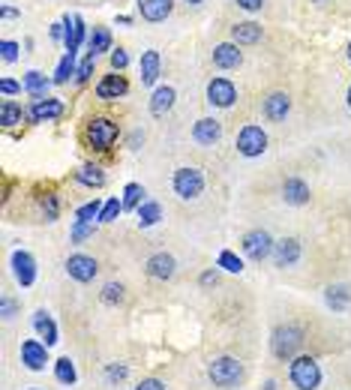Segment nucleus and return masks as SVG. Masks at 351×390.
Wrapping results in <instances>:
<instances>
[{
	"instance_id": "obj_1",
	"label": "nucleus",
	"mask_w": 351,
	"mask_h": 390,
	"mask_svg": "<svg viewBox=\"0 0 351 390\" xmlns=\"http://www.w3.org/2000/svg\"><path fill=\"white\" fill-rule=\"evenodd\" d=\"M304 327L300 324H279L274 327V333H270V354L276 360H283V363H292V360L300 354V348H304Z\"/></svg>"
},
{
	"instance_id": "obj_2",
	"label": "nucleus",
	"mask_w": 351,
	"mask_h": 390,
	"mask_svg": "<svg viewBox=\"0 0 351 390\" xmlns=\"http://www.w3.org/2000/svg\"><path fill=\"white\" fill-rule=\"evenodd\" d=\"M207 378H210V384L219 387V390H234V387L244 384L246 369L237 357L223 354V357H214L207 363Z\"/></svg>"
},
{
	"instance_id": "obj_3",
	"label": "nucleus",
	"mask_w": 351,
	"mask_h": 390,
	"mask_svg": "<svg viewBox=\"0 0 351 390\" xmlns=\"http://www.w3.org/2000/svg\"><path fill=\"white\" fill-rule=\"evenodd\" d=\"M322 382H324V373H322L315 357L297 354L292 363H288V384L294 390H318Z\"/></svg>"
},
{
	"instance_id": "obj_4",
	"label": "nucleus",
	"mask_w": 351,
	"mask_h": 390,
	"mask_svg": "<svg viewBox=\"0 0 351 390\" xmlns=\"http://www.w3.org/2000/svg\"><path fill=\"white\" fill-rule=\"evenodd\" d=\"M117 135H120V129L112 117H94L87 123V144H90V150H96V153H108V150L114 147Z\"/></svg>"
},
{
	"instance_id": "obj_5",
	"label": "nucleus",
	"mask_w": 351,
	"mask_h": 390,
	"mask_svg": "<svg viewBox=\"0 0 351 390\" xmlns=\"http://www.w3.org/2000/svg\"><path fill=\"white\" fill-rule=\"evenodd\" d=\"M274 246H276V240L270 237V232H264V228H253V232H246L244 240H240L244 255L249 258V262H255V264L267 262V258L274 255Z\"/></svg>"
},
{
	"instance_id": "obj_6",
	"label": "nucleus",
	"mask_w": 351,
	"mask_h": 390,
	"mask_svg": "<svg viewBox=\"0 0 351 390\" xmlns=\"http://www.w3.org/2000/svg\"><path fill=\"white\" fill-rule=\"evenodd\" d=\"M172 186H174V193L184 198V202H193V198H198L204 193V174L198 172V168H193V165L177 168L174 177H172Z\"/></svg>"
},
{
	"instance_id": "obj_7",
	"label": "nucleus",
	"mask_w": 351,
	"mask_h": 390,
	"mask_svg": "<svg viewBox=\"0 0 351 390\" xmlns=\"http://www.w3.org/2000/svg\"><path fill=\"white\" fill-rule=\"evenodd\" d=\"M264 150H267V133H264L262 126L249 123V126H244L237 133V153L240 156L255 159V156H262Z\"/></svg>"
},
{
	"instance_id": "obj_8",
	"label": "nucleus",
	"mask_w": 351,
	"mask_h": 390,
	"mask_svg": "<svg viewBox=\"0 0 351 390\" xmlns=\"http://www.w3.org/2000/svg\"><path fill=\"white\" fill-rule=\"evenodd\" d=\"M54 363L52 354H48V345L43 339H24L22 343V366L30 369V373H45V366Z\"/></svg>"
},
{
	"instance_id": "obj_9",
	"label": "nucleus",
	"mask_w": 351,
	"mask_h": 390,
	"mask_svg": "<svg viewBox=\"0 0 351 390\" xmlns=\"http://www.w3.org/2000/svg\"><path fill=\"white\" fill-rule=\"evenodd\" d=\"M66 273L69 279H75V283H94L96 273H99V262L94 255H84V253H75V255H69L66 258Z\"/></svg>"
},
{
	"instance_id": "obj_10",
	"label": "nucleus",
	"mask_w": 351,
	"mask_h": 390,
	"mask_svg": "<svg viewBox=\"0 0 351 390\" xmlns=\"http://www.w3.org/2000/svg\"><path fill=\"white\" fill-rule=\"evenodd\" d=\"M9 264H13V276L22 288H30L36 283V258L30 255L27 249H15L13 258H9Z\"/></svg>"
},
{
	"instance_id": "obj_11",
	"label": "nucleus",
	"mask_w": 351,
	"mask_h": 390,
	"mask_svg": "<svg viewBox=\"0 0 351 390\" xmlns=\"http://www.w3.org/2000/svg\"><path fill=\"white\" fill-rule=\"evenodd\" d=\"M30 324H33L36 336L43 339V343H45L48 348L60 343V330H57V322H54V315L48 313V309H36V313L30 315Z\"/></svg>"
},
{
	"instance_id": "obj_12",
	"label": "nucleus",
	"mask_w": 351,
	"mask_h": 390,
	"mask_svg": "<svg viewBox=\"0 0 351 390\" xmlns=\"http://www.w3.org/2000/svg\"><path fill=\"white\" fill-rule=\"evenodd\" d=\"M144 270H147L150 279L168 283V279H174V273H177V262H174V255H168V253H154L147 258Z\"/></svg>"
},
{
	"instance_id": "obj_13",
	"label": "nucleus",
	"mask_w": 351,
	"mask_h": 390,
	"mask_svg": "<svg viewBox=\"0 0 351 390\" xmlns=\"http://www.w3.org/2000/svg\"><path fill=\"white\" fill-rule=\"evenodd\" d=\"M237 99V90L234 84L228 82V78H214V82L207 84V103L216 105V108H232Z\"/></svg>"
},
{
	"instance_id": "obj_14",
	"label": "nucleus",
	"mask_w": 351,
	"mask_h": 390,
	"mask_svg": "<svg viewBox=\"0 0 351 390\" xmlns=\"http://www.w3.org/2000/svg\"><path fill=\"white\" fill-rule=\"evenodd\" d=\"M300 240L297 237H283V240H276V246H274V264L276 267H294L300 262Z\"/></svg>"
},
{
	"instance_id": "obj_15",
	"label": "nucleus",
	"mask_w": 351,
	"mask_h": 390,
	"mask_svg": "<svg viewBox=\"0 0 351 390\" xmlns=\"http://www.w3.org/2000/svg\"><path fill=\"white\" fill-rule=\"evenodd\" d=\"M193 138L198 144H204V147H214L219 138H223V123L214 117H202V120H195V126H193Z\"/></svg>"
},
{
	"instance_id": "obj_16",
	"label": "nucleus",
	"mask_w": 351,
	"mask_h": 390,
	"mask_svg": "<svg viewBox=\"0 0 351 390\" xmlns=\"http://www.w3.org/2000/svg\"><path fill=\"white\" fill-rule=\"evenodd\" d=\"M60 114H64V103H60V99H52V96L36 99V103L30 105V112H27V117L33 120V123H45V120H57Z\"/></svg>"
},
{
	"instance_id": "obj_17",
	"label": "nucleus",
	"mask_w": 351,
	"mask_h": 390,
	"mask_svg": "<svg viewBox=\"0 0 351 390\" xmlns=\"http://www.w3.org/2000/svg\"><path fill=\"white\" fill-rule=\"evenodd\" d=\"M283 198H285V204H292V207L309 204V183H306V180H300V177H285Z\"/></svg>"
},
{
	"instance_id": "obj_18",
	"label": "nucleus",
	"mask_w": 351,
	"mask_h": 390,
	"mask_svg": "<svg viewBox=\"0 0 351 390\" xmlns=\"http://www.w3.org/2000/svg\"><path fill=\"white\" fill-rule=\"evenodd\" d=\"M52 373H54V382L57 384H64V387H75L78 384V366H75V360L64 354V357H57L54 363H52Z\"/></svg>"
},
{
	"instance_id": "obj_19",
	"label": "nucleus",
	"mask_w": 351,
	"mask_h": 390,
	"mask_svg": "<svg viewBox=\"0 0 351 390\" xmlns=\"http://www.w3.org/2000/svg\"><path fill=\"white\" fill-rule=\"evenodd\" d=\"M288 112H292V99H288V93H270L264 99V117L274 120V123L285 120Z\"/></svg>"
},
{
	"instance_id": "obj_20",
	"label": "nucleus",
	"mask_w": 351,
	"mask_h": 390,
	"mask_svg": "<svg viewBox=\"0 0 351 390\" xmlns=\"http://www.w3.org/2000/svg\"><path fill=\"white\" fill-rule=\"evenodd\" d=\"M324 303H327V309H334V313H348L351 309L348 285H327L324 288Z\"/></svg>"
},
{
	"instance_id": "obj_21",
	"label": "nucleus",
	"mask_w": 351,
	"mask_h": 390,
	"mask_svg": "<svg viewBox=\"0 0 351 390\" xmlns=\"http://www.w3.org/2000/svg\"><path fill=\"white\" fill-rule=\"evenodd\" d=\"M126 90H129V84L124 75H105L103 82L96 84V96L99 99H117V96H124Z\"/></svg>"
},
{
	"instance_id": "obj_22",
	"label": "nucleus",
	"mask_w": 351,
	"mask_h": 390,
	"mask_svg": "<svg viewBox=\"0 0 351 390\" xmlns=\"http://www.w3.org/2000/svg\"><path fill=\"white\" fill-rule=\"evenodd\" d=\"M174 99H177L174 87H156V90H154V96H150V114L163 117L165 112H172Z\"/></svg>"
},
{
	"instance_id": "obj_23",
	"label": "nucleus",
	"mask_w": 351,
	"mask_h": 390,
	"mask_svg": "<svg viewBox=\"0 0 351 390\" xmlns=\"http://www.w3.org/2000/svg\"><path fill=\"white\" fill-rule=\"evenodd\" d=\"M138 9L147 22H163L172 15V0H138Z\"/></svg>"
},
{
	"instance_id": "obj_24",
	"label": "nucleus",
	"mask_w": 351,
	"mask_h": 390,
	"mask_svg": "<svg viewBox=\"0 0 351 390\" xmlns=\"http://www.w3.org/2000/svg\"><path fill=\"white\" fill-rule=\"evenodd\" d=\"M75 180L82 186H90V189H99V186H105V172L99 165H94V163H87V165H82L75 172Z\"/></svg>"
},
{
	"instance_id": "obj_25",
	"label": "nucleus",
	"mask_w": 351,
	"mask_h": 390,
	"mask_svg": "<svg viewBox=\"0 0 351 390\" xmlns=\"http://www.w3.org/2000/svg\"><path fill=\"white\" fill-rule=\"evenodd\" d=\"M214 63L219 69H234L240 63V52H237V45L232 43H223V45H216L214 48Z\"/></svg>"
},
{
	"instance_id": "obj_26",
	"label": "nucleus",
	"mask_w": 351,
	"mask_h": 390,
	"mask_svg": "<svg viewBox=\"0 0 351 390\" xmlns=\"http://www.w3.org/2000/svg\"><path fill=\"white\" fill-rule=\"evenodd\" d=\"M64 24H66V52H75V48L84 43V22L78 15H73V18L66 15Z\"/></svg>"
},
{
	"instance_id": "obj_27",
	"label": "nucleus",
	"mask_w": 351,
	"mask_h": 390,
	"mask_svg": "<svg viewBox=\"0 0 351 390\" xmlns=\"http://www.w3.org/2000/svg\"><path fill=\"white\" fill-rule=\"evenodd\" d=\"M103 378H105V384H108V387H124V384H126V378H129V363H124V360L105 363Z\"/></svg>"
},
{
	"instance_id": "obj_28",
	"label": "nucleus",
	"mask_w": 351,
	"mask_h": 390,
	"mask_svg": "<svg viewBox=\"0 0 351 390\" xmlns=\"http://www.w3.org/2000/svg\"><path fill=\"white\" fill-rule=\"evenodd\" d=\"M135 216H138V228H150V225H156L159 219H163V207L147 198V202L135 210Z\"/></svg>"
},
{
	"instance_id": "obj_29",
	"label": "nucleus",
	"mask_w": 351,
	"mask_h": 390,
	"mask_svg": "<svg viewBox=\"0 0 351 390\" xmlns=\"http://www.w3.org/2000/svg\"><path fill=\"white\" fill-rule=\"evenodd\" d=\"M24 117H27V112H24V108L18 105V103H13V99H6V103L0 105V123H3L6 129H9V126H18Z\"/></svg>"
},
{
	"instance_id": "obj_30",
	"label": "nucleus",
	"mask_w": 351,
	"mask_h": 390,
	"mask_svg": "<svg viewBox=\"0 0 351 390\" xmlns=\"http://www.w3.org/2000/svg\"><path fill=\"white\" fill-rule=\"evenodd\" d=\"M48 84H52V82H48V78H45L43 73H36V69H33V73H27V75H24V90H27L30 96H33V103H36V99H45Z\"/></svg>"
},
{
	"instance_id": "obj_31",
	"label": "nucleus",
	"mask_w": 351,
	"mask_h": 390,
	"mask_svg": "<svg viewBox=\"0 0 351 390\" xmlns=\"http://www.w3.org/2000/svg\"><path fill=\"white\" fill-rule=\"evenodd\" d=\"M99 300H103L105 306H124V300H126V285H124V283H105L103 292H99Z\"/></svg>"
},
{
	"instance_id": "obj_32",
	"label": "nucleus",
	"mask_w": 351,
	"mask_h": 390,
	"mask_svg": "<svg viewBox=\"0 0 351 390\" xmlns=\"http://www.w3.org/2000/svg\"><path fill=\"white\" fill-rule=\"evenodd\" d=\"M144 195H147V193H144L142 183H126V186H124V198H120V202H124V210H138V207L147 202Z\"/></svg>"
},
{
	"instance_id": "obj_33",
	"label": "nucleus",
	"mask_w": 351,
	"mask_h": 390,
	"mask_svg": "<svg viewBox=\"0 0 351 390\" xmlns=\"http://www.w3.org/2000/svg\"><path fill=\"white\" fill-rule=\"evenodd\" d=\"M159 78V52H144L142 54V82L156 84Z\"/></svg>"
},
{
	"instance_id": "obj_34",
	"label": "nucleus",
	"mask_w": 351,
	"mask_h": 390,
	"mask_svg": "<svg viewBox=\"0 0 351 390\" xmlns=\"http://www.w3.org/2000/svg\"><path fill=\"white\" fill-rule=\"evenodd\" d=\"M232 36H234V43L253 45V43H258V36H262V27H258L255 22H244V24H237L232 30Z\"/></svg>"
},
{
	"instance_id": "obj_35",
	"label": "nucleus",
	"mask_w": 351,
	"mask_h": 390,
	"mask_svg": "<svg viewBox=\"0 0 351 390\" xmlns=\"http://www.w3.org/2000/svg\"><path fill=\"white\" fill-rule=\"evenodd\" d=\"M78 69H75V52H66L64 60L57 63V73H54V84H66L69 82V75H75Z\"/></svg>"
},
{
	"instance_id": "obj_36",
	"label": "nucleus",
	"mask_w": 351,
	"mask_h": 390,
	"mask_svg": "<svg viewBox=\"0 0 351 390\" xmlns=\"http://www.w3.org/2000/svg\"><path fill=\"white\" fill-rule=\"evenodd\" d=\"M90 45V54H99V52H108V45H112V33H108L105 27H94V33L87 39Z\"/></svg>"
},
{
	"instance_id": "obj_37",
	"label": "nucleus",
	"mask_w": 351,
	"mask_h": 390,
	"mask_svg": "<svg viewBox=\"0 0 351 390\" xmlns=\"http://www.w3.org/2000/svg\"><path fill=\"white\" fill-rule=\"evenodd\" d=\"M99 213H103V202H87V204H82L75 210V219L78 223H94V219H99Z\"/></svg>"
},
{
	"instance_id": "obj_38",
	"label": "nucleus",
	"mask_w": 351,
	"mask_h": 390,
	"mask_svg": "<svg viewBox=\"0 0 351 390\" xmlns=\"http://www.w3.org/2000/svg\"><path fill=\"white\" fill-rule=\"evenodd\" d=\"M216 267L228 270V273H240V270H244V262H240L232 249H223V253H219V258H216Z\"/></svg>"
},
{
	"instance_id": "obj_39",
	"label": "nucleus",
	"mask_w": 351,
	"mask_h": 390,
	"mask_svg": "<svg viewBox=\"0 0 351 390\" xmlns=\"http://www.w3.org/2000/svg\"><path fill=\"white\" fill-rule=\"evenodd\" d=\"M39 207H43L45 223H54V219L60 216V202H57V195H54V193H45V195H43V202H39Z\"/></svg>"
},
{
	"instance_id": "obj_40",
	"label": "nucleus",
	"mask_w": 351,
	"mask_h": 390,
	"mask_svg": "<svg viewBox=\"0 0 351 390\" xmlns=\"http://www.w3.org/2000/svg\"><path fill=\"white\" fill-rule=\"evenodd\" d=\"M18 313H22V303H18L15 297H9V294L0 297V318H3V322H13Z\"/></svg>"
},
{
	"instance_id": "obj_41",
	"label": "nucleus",
	"mask_w": 351,
	"mask_h": 390,
	"mask_svg": "<svg viewBox=\"0 0 351 390\" xmlns=\"http://www.w3.org/2000/svg\"><path fill=\"white\" fill-rule=\"evenodd\" d=\"M124 213V202H117V198H108L103 204V213H99V223H114V219Z\"/></svg>"
},
{
	"instance_id": "obj_42",
	"label": "nucleus",
	"mask_w": 351,
	"mask_h": 390,
	"mask_svg": "<svg viewBox=\"0 0 351 390\" xmlns=\"http://www.w3.org/2000/svg\"><path fill=\"white\" fill-rule=\"evenodd\" d=\"M94 232H96V225H94V223H78V219H75L73 232H69V240H73V243H82V240L94 237Z\"/></svg>"
},
{
	"instance_id": "obj_43",
	"label": "nucleus",
	"mask_w": 351,
	"mask_h": 390,
	"mask_svg": "<svg viewBox=\"0 0 351 390\" xmlns=\"http://www.w3.org/2000/svg\"><path fill=\"white\" fill-rule=\"evenodd\" d=\"M94 60H96V54H90V52H87V57H84V63L78 66V73H75V82H82V84H84L87 78L94 75Z\"/></svg>"
},
{
	"instance_id": "obj_44",
	"label": "nucleus",
	"mask_w": 351,
	"mask_h": 390,
	"mask_svg": "<svg viewBox=\"0 0 351 390\" xmlns=\"http://www.w3.org/2000/svg\"><path fill=\"white\" fill-rule=\"evenodd\" d=\"M0 52H3L6 63H13V60L18 57V43H13V39H3V43H0Z\"/></svg>"
},
{
	"instance_id": "obj_45",
	"label": "nucleus",
	"mask_w": 351,
	"mask_h": 390,
	"mask_svg": "<svg viewBox=\"0 0 351 390\" xmlns=\"http://www.w3.org/2000/svg\"><path fill=\"white\" fill-rule=\"evenodd\" d=\"M198 283H202V288H214V285H219V270L214 267V270H204L202 276H198Z\"/></svg>"
},
{
	"instance_id": "obj_46",
	"label": "nucleus",
	"mask_w": 351,
	"mask_h": 390,
	"mask_svg": "<svg viewBox=\"0 0 351 390\" xmlns=\"http://www.w3.org/2000/svg\"><path fill=\"white\" fill-rule=\"evenodd\" d=\"M133 390H168V387H165V382H159V378H142Z\"/></svg>"
},
{
	"instance_id": "obj_47",
	"label": "nucleus",
	"mask_w": 351,
	"mask_h": 390,
	"mask_svg": "<svg viewBox=\"0 0 351 390\" xmlns=\"http://www.w3.org/2000/svg\"><path fill=\"white\" fill-rule=\"evenodd\" d=\"M126 63H129V57H126V52H112V69L114 73H120V69H126Z\"/></svg>"
},
{
	"instance_id": "obj_48",
	"label": "nucleus",
	"mask_w": 351,
	"mask_h": 390,
	"mask_svg": "<svg viewBox=\"0 0 351 390\" xmlns=\"http://www.w3.org/2000/svg\"><path fill=\"white\" fill-rule=\"evenodd\" d=\"M18 90H22V84L13 82V78H3V82H0V93L3 96H13V93H18Z\"/></svg>"
},
{
	"instance_id": "obj_49",
	"label": "nucleus",
	"mask_w": 351,
	"mask_h": 390,
	"mask_svg": "<svg viewBox=\"0 0 351 390\" xmlns=\"http://www.w3.org/2000/svg\"><path fill=\"white\" fill-rule=\"evenodd\" d=\"M262 3H264V0H237V6L249 9V13H255V9H262Z\"/></svg>"
},
{
	"instance_id": "obj_50",
	"label": "nucleus",
	"mask_w": 351,
	"mask_h": 390,
	"mask_svg": "<svg viewBox=\"0 0 351 390\" xmlns=\"http://www.w3.org/2000/svg\"><path fill=\"white\" fill-rule=\"evenodd\" d=\"M66 24H52V36L54 39H66V30H64Z\"/></svg>"
},
{
	"instance_id": "obj_51",
	"label": "nucleus",
	"mask_w": 351,
	"mask_h": 390,
	"mask_svg": "<svg viewBox=\"0 0 351 390\" xmlns=\"http://www.w3.org/2000/svg\"><path fill=\"white\" fill-rule=\"evenodd\" d=\"M142 142H144L142 133H133V135H129V147H133V150H138V144H142Z\"/></svg>"
},
{
	"instance_id": "obj_52",
	"label": "nucleus",
	"mask_w": 351,
	"mask_h": 390,
	"mask_svg": "<svg viewBox=\"0 0 351 390\" xmlns=\"http://www.w3.org/2000/svg\"><path fill=\"white\" fill-rule=\"evenodd\" d=\"M262 390H279V382L276 378H267V382L262 384Z\"/></svg>"
},
{
	"instance_id": "obj_53",
	"label": "nucleus",
	"mask_w": 351,
	"mask_h": 390,
	"mask_svg": "<svg viewBox=\"0 0 351 390\" xmlns=\"http://www.w3.org/2000/svg\"><path fill=\"white\" fill-rule=\"evenodd\" d=\"M0 15H3V18H15L18 13H15V9H13V6H3V9H0Z\"/></svg>"
},
{
	"instance_id": "obj_54",
	"label": "nucleus",
	"mask_w": 351,
	"mask_h": 390,
	"mask_svg": "<svg viewBox=\"0 0 351 390\" xmlns=\"http://www.w3.org/2000/svg\"><path fill=\"white\" fill-rule=\"evenodd\" d=\"M348 108H351V87H348Z\"/></svg>"
},
{
	"instance_id": "obj_55",
	"label": "nucleus",
	"mask_w": 351,
	"mask_h": 390,
	"mask_svg": "<svg viewBox=\"0 0 351 390\" xmlns=\"http://www.w3.org/2000/svg\"><path fill=\"white\" fill-rule=\"evenodd\" d=\"M186 3H202V0H186Z\"/></svg>"
},
{
	"instance_id": "obj_56",
	"label": "nucleus",
	"mask_w": 351,
	"mask_h": 390,
	"mask_svg": "<svg viewBox=\"0 0 351 390\" xmlns=\"http://www.w3.org/2000/svg\"><path fill=\"white\" fill-rule=\"evenodd\" d=\"M24 390H43V387H24Z\"/></svg>"
},
{
	"instance_id": "obj_57",
	"label": "nucleus",
	"mask_w": 351,
	"mask_h": 390,
	"mask_svg": "<svg viewBox=\"0 0 351 390\" xmlns=\"http://www.w3.org/2000/svg\"><path fill=\"white\" fill-rule=\"evenodd\" d=\"M348 57H351V45H348Z\"/></svg>"
}]
</instances>
